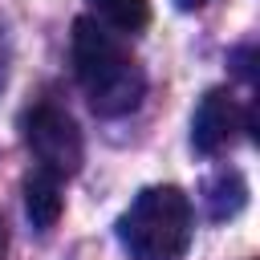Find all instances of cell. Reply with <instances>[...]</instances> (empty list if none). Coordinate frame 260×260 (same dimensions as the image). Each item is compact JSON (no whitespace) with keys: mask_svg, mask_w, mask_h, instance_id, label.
<instances>
[{"mask_svg":"<svg viewBox=\"0 0 260 260\" xmlns=\"http://www.w3.org/2000/svg\"><path fill=\"white\" fill-rule=\"evenodd\" d=\"M20 130H24V142H28L32 158H37V171H45L53 179L77 175L85 146H81V130L69 118V110H61L53 102H37L20 118Z\"/></svg>","mask_w":260,"mask_h":260,"instance_id":"cell-3","label":"cell"},{"mask_svg":"<svg viewBox=\"0 0 260 260\" xmlns=\"http://www.w3.org/2000/svg\"><path fill=\"white\" fill-rule=\"evenodd\" d=\"M89 4L118 32H142L150 24V0H89Z\"/></svg>","mask_w":260,"mask_h":260,"instance_id":"cell-6","label":"cell"},{"mask_svg":"<svg viewBox=\"0 0 260 260\" xmlns=\"http://www.w3.org/2000/svg\"><path fill=\"white\" fill-rule=\"evenodd\" d=\"M179 8H199V4H207V0H175Z\"/></svg>","mask_w":260,"mask_h":260,"instance_id":"cell-10","label":"cell"},{"mask_svg":"<svg viewBox=\"0 0 260 260\" xmlns=\"http://www.w3.org/2000/svg\"><path fill=\"white\" fill-rule=\"evenodd\" d=\"M8 61H12V45H8V24L0 20V89L8 85Z\"/></svg>","mask_w":260,"mask_h":260,"instance_id":"cell-8","label":"cell"},{"mask_svg":"<svg viewBox=\"0 0 260 260\" xmlns=\"http://www.w3.org/2000/svg\"><path fill=\"white\" fill-rule=\"evenodd\" d=\"M73 73H77L93 114H102V118H122V114L138 110V102L146 93L142 65L126 53V45L114 32H106L89 16L73 20Z\"/></svg>","mask_w":260,"mask_h":260,"instance_id":"cell-1","label":"cell"},{"mask_svg":"<svg viewBox=\"0 0 260 260\" xmlns=\"http://www.w3.org/2000/svg\"><path fill=\"white\" fill-rule=\"evenodd\" d=\"M4 248H8V232H4V215H0V260H4Z\"/></svg>","mask_w":260,"mask_h":260,"instance_id":"cell-9","label":"cell"},{"mask_svg":"<svg viewBox=\"0 0 260 260\" xmlns=\"http://www.w3.org/2000/svg\"><path fill=\"white\" fill-rule=\"evenodd\" d=\"M244 122L248 118L228 89H207L191 118V146L199 154H219L223 146H232V138H236V130H244Z\"/></svg>","mask_w":260,"mask_h":260,"instance_id":"cell-4","label":"cell"},{"mask_svg":"<svg viewBox=\"0 0 260 260\" xmlns=\"http://www.w3.org/2000/svg\"><path fill=\"white\" fill-rule=\"evenodd\" d=\"M118 240L134 260H179L191 244V199L179 187H146L118 219Z\"/></svg>","mask_w":260,"mask_h":260,"instance_id":"cell-2","label":"cell"},{"mask_svg":"<svg viewBox=\"0 0 260 260\" xmlns=\"http://www.w3.org/2000/svg\"><path fill=\"white\" fill-rule=\"evenodd\" d=\"M244 199H248V187H244V179H240L236 171H223V175H215V179L207 183V211H211L215 219L236 215V211L244 207Z\"/></svg>","mask_w":260,"mask_h":260,"instance_id":"cell-7","label":"cell"},{"mask_svg":"<svg viewBox=\"0 0 260 260\" xmlns=\"http://www.w3.org/2000/svg\"><path fill=\"white\" fill-rule=\"evenodd\" d=\"M24 211H28L37 232H49L61 219V179H53L45 171H32L24 179Z\"/></svg>","mask_w":260,"mask_h":260,"instance_id":"cell-5","label":"cell"}]
</instances>
